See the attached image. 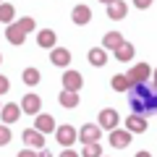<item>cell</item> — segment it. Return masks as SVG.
I'll list each match as a JSON object with an SVG mask.
<instances>
[{
	"instance_id": "ffe728a7",
	"label": "cell",
	"mask_w": 157,
	"mask_h": 157,
	"mask_svg": "<svg viewBox=\"0 0 157 157\" xmlns=\"http://www.w3.org/2000/svg\"><path fill=\"white\" fill-rule=\"evenodd\" d=\"M121 42H123V34L121 32H107L105 37H102V47H105V50H115Z\"/></svg>"
},
{
	"instance_id": "5bb4252c",
	"label": "cell",
	"mask_w": 157,
	"mask_h": 157,
	"mask_svg": "<svg viewBox=\"0 0 157 157\" xmlns=\"http://www.w3.org/2000/svg\"><path fill=\"white\" fill-rule=\"evenodd\" d=\"M126 13H128V6H126L123 0H113V3H107V18L121 21V18H126Z\"/></svg>"
},
{
	"instance_id": "cb8c5ba5",
	"label": "cell",
	"mask_w": 157,
	"mask_h": 157,
	"mask_svg": "<svg viewBox=\"0 0 157 157\" xmlns=\"http://www.w3.org/2000/svg\"><path fill=\"white\" fill-rule=\"evenodd\" d=\"M21 78H24V84L34 86V84H39V78H42V73H39L37 68H26V71L21 73Z\"/></svg>"
},
{
	"instance_id": "44dd1931",
	"label": "cell",
	"mask_w": 157,
	"mask_h": 157,
	"mask_svg": "<svg viewBox=\"0 0 157 157\" xmlns=\"http://www.w3.org/2000/svg\"><path fill=\"white\" fill-rule=\"evenodd\" d=\"M58 102H60L63 107H78V92H68V89H63L60 97H58Z\"/></svg>"
},
{
	"instance_id": "4fadbf2b",
	"label": "cell",
	"mask_w": 157,
	"mask_h": 157,
	"mask_svg": "<svg viewBox=\"0 0 157 157\" xmlns=\"http://www.w3.org/2000/svg\"><path fill=\"white\" fill-rule=\"evenodd\" d=\"M34 128H37L39 134H50V131L55 128V118L47 115V113H37V118H34Z\"/></svg>"
},
{
	"instance_id": "5b68a950",
	"label": "cell",
	"mask_w": 157,
	"mask_h": 157,
	"mask_svg": "<svg viewBox=\"0 0 157 157\" xmlns=\"http://www.w3.org/2000/svg\"><path fill=\"white\" fill-rule=\"evenodd\" d=\"M100 136H102V128L94 123H86L84 128L78 131V141L81 144H94V141H100Z\"/></svg>"
},
{
	"instance_id": "484cf974",
	"label": "cell",
	"mask_w": 157,
	"mask_h": 157,
	"mask_svg": "<svg viewBox=\"0 0 157 157\" xmlns=\"http://www.w3.org/2000/svg\"><path fill=\"white\" fill-rule=\"evenodd\" d=\"M16 24H18V26H21V29H24L26 34H29V32H34V26H37V21H34L32 16H24V18H18Z\"/></svg>"
},
{
	"instance_id": "d6986e66",
	"label": "cell",
	"mask_w": 157,
	"mask_h": 157,
	"mask_svg": "<svg viewBox=\"0 0 157 157\" xmlns=\"http://www.w3.org/2000/svg\"><path fill=\"white\" fill-rule=\"evenodd\" d=\"M89 63L94 68H102L107 63V50H105V47H92V50H89Z\"/></svg>"
},
{
	"instance_id": "277c9868",
	"label": "cell",
	"mask_w": 157,
	"mask_h": 157,
	"mask_svg": "<svg viewBox=\"0 0 157 157\" xmlns=\"http://www.w3.org/2000/svg\"><path fill=\"white\" fill-rule=\"evenodd\" d=\"M126 76H128V81H131V84H144L147 78L152 76V68L147 66V63H136V66L131 68V71L126 73Z\"/></svg>"
},
{
	"instance_id": "2e32d148",
	"label": "cell",
	"mask_w": 157,
	"mask_h": 157,
	"mask_svg": "<svg viewBox=\"0 0 157 157\" xmlns=\"http://www.w3.org/2000/svg\"><path fill=\"white\" fill-rule=\"evenodd\" d=\"M6 39L11 42V45H24V39H26V32H24V29L18 26L16 21H13V24H8V29H6Z\"/></svg>"
},
{
	"instance_id": "8d00e7d4",
	"label": "cell",
	"mask_w": 157,
	"mask_h": 157,
	"mask_svg": "<svg viewBox=\"0 0 157 157\" xmlns=\"http://www.w3.org/2000/svg\"><path fill=\"white\" fill-rule=\"evenodd\" d=\"M0 107H3V102H0Z\"/></svg>"
},
{
	"instance_id": "3957f363",
	"label": "cell",
	"mask_w": 157,
	"mask_h": 157,
	"mask_svg": "<svg viewBox=\"0 0 157 157\" xmlns=\"http://www.w3.org/2000/svg\"><path fill=\"white\" fill-rule=\"evenodd\" d=\"M55 139L60 147H73V141L78 139V134L73 131V126H55Z\"/></svg>"
},
{
	"instance_id": "ba28073f",
	"label": "cell",
	"mask_w": 157,
	"mask_h": 157,
	"mask_svg": "<svg viewBox=\"0 0 157 157\" xmlns=\"http://www.w3.org/2000/svg\"><path fill=\"white\" fill-rule=\"evenodd\" d=\"M71 21L76 24V26H86V24L92 21V8H89V6H73Z\"/></svg>"
},
{
	"instance_id": "d590c367",
	"label": "cell",
	"mask_w": 157,
	"mask_h": 157,
	"mask_svg": "<svg viewBox=\"0 0 157 157\" xmlns=\"http://www.w3.org/2000/svg\"><path fill=\"white\" fill-rule=\"evenodd\" d=\"M0 63H3V55H0Z\"/></svg>"
},
{
	"instance_id": "7402d4cb",
	"label": "cell",
	"mask_w": 157,
	"mask_h": 157,
	"mask_svg": "<svg viewBox=\"0 0 157 157\" xmlns=\"http://www.w3.org/2000/svg\"><path fill=\"white\" fill-rule=\"evenodd\" d=\"M110 86H113L115 92H128V89H131V81H128L126 73H118V76L110 78Z\"/></svg>"
},
{
	"instance_id": "7c38bea8",
	"label": "cell",
	"mask_w": 157,
	"mask_h": 157,
	"mask_svg": "<svg viewBox=\"0 0 157 157\" xmlns=\"http://www.w3.org/2000/svg\"><path fill=\"white\" fill-rule=\"evenodd\" d=\"M0 118H3V123L6 126H11V123H16L18 118H21V105H3L0 107Z\"/></svg>"
},
{
	"instance_id": "836d02e7",
	"label": "cell",
	"mask_w": 157,
	"mask_h": 157,
	"mask_svg": "<svg viewBox=\"0 0 157 157\" xmlns=\"http://www.w3.org/2000/svg\"><path fill=\"white\" fill-rule=\"evenodd\" d=\"M152 76H155V89H157V71H152Z\"/></svg>"
},
{
	"instance_id": "8fae6325",
	"label": "cell",
	"mask_w": 157,
	"mask_h": 157,
	"mask_svg": "<svg viewBox=\"0 0 157 157\" xmlns=\"http://www.w3.org/2000/svg\"><path fill=\"white\" fill-rule=\"evenodd\" d=\"M42 110V97L39 94H26L21 100V113H29V115H37Z\"/></svg>"
},
{
	"instance_id": "7a4b0ae2",
	"label": "cell",
	"mask_w": 157,
	"mask_h": 157,
	"mask_svg": "<svg viewBox=\"0 0 157 157\" xmlns=\"http://www.w3.org/2000/svg\"><path fill=\"white\" fill-rule=\"evenodd\" d=\"M118 123H121V115H118V110H113V107L102 110L100 118H97V126H100L102 131H113V128H118Z\"/></svg>"
},
{
	"instance_id": "4dcf8cb0",
	"label": "cell",
	"mask_w": 157,
	"mask_h": 157,
	"mask_svg": "<svg viewBox=\"0 0 157 157\" xmlns=\"http://www.w3.org/2000/svg\"><path fill=\"white\" fill-rule=\"evenodd\" d=\"M60 157H81V155H76V152L68 147V149H63V152H60Z\"/></svg>"
},
{
	"instance_id": "83f0119b",
	"label": "cell",
	"mask_w": 157,
	"mask_h": 157,
	"mask_svg": "<svg viewBox=\"0 0 157 157\" xmlns=\"http://www.w3.org/2000/svg\"><path fill=\"white\" fill-rule=\"evenodd\" d=\"M8 89H11V81H8V78L3 76V73H0V94H6Z\"/></svg>"
},
{
	"instance_id": "9a60e30c",
	"label": "cell",
	"mask_w": 157,
	"mask_h": 157,
	"mask_svg": "<svg viewBox=\"0 0 157 157\" xmlns=\"http://www.w3.org/2000/svg\"><path fill=\"white\" fill-rule=\"evenodd\" d=\"M126 131H131V134H144V131H147V121H144V115H136V113H131V115L126 118Z\"/></svg>"
},
{
	"instance_id": "f546056e",
	"label": "cell",
	"mask_w": 157,
	"mask_h": 157,
	"mask_svg": "<svg viewBox=\"0 0 157 157\" xmlns=\"http://www.w3.org/2000/svg\"><path fill=\"white\" fill-rule=\"evenodd\" d=\"M18 157H39V155L34 149H21V152H18Z\"/></svg>"
},
{
	"instance_id": "e0dca14e",
	"label": "cell",
	"mask_w": 157,
	"mask_h": 157,
	"mask_svg": "<svg viewBox=\"0 0 157 157\" xmlns=\"http://www.w3.org/2000/svg\"><path fill=\"white\" fill-rule=\"evenodd\" d=\"M58 42V34L52 32V29H42V32L37 34V45L39 47H45V50H52Z\"/></svg>"
},
{
	"instance_id": "8992f818",
	"label": "cell",
	"mask_w": 157,
	"mask_h": 157,
	"mask_svg": "<svg viewBox=\"0 0 157 157\" xmlns=\"http://www.w3.org/2000/svg\"><path fill=\"white\" fill-rule=\"evenodd\" d=\"M128 144H131V131H126V128H113L110 131V147L126 149Z\"/></svg>"
},
{
	"instance_id": "9c48e42d",
	"label": "cell",
	"mask_w": 157,
	"mask_h": 157,
	"mask_svg": "<svg viewBox=\"0 0 157 157\" xmlns=\"http://www.w3.org/2000/svg\"><path fill=\"white\" fill-rule=\"evenodd\" d=\"M24 144L29 149H42L45 147V134H39L37 128H26L24 131Z\"/></svg>"
},
{
	"instance_id": "74e56055",
	"label": "cell",
	"mask_w": 157,
	"mask_h": 157,
	"mask_svg": "<svg viewBox=\"0 0 157 157\" xmlns=\"http://www.w3.org/2000/svg\"><path fill=\"white\" fill-rule=\"evenodd\" d=\"M0 3H3V0H0Z\"/></svg>"
},
{
	"instance_id": "4316f807",
	"label": "cell",
	"mask_w": 157,
	"mask_h": 157,
	"mask_svg": "<svg viewBox=\"0 0 157 157\" xmlns=\"http://www.w3.org/2000/svg\"><path fill=\"white\" fill-rule=\"evenodd\" d=\"M11 139H13V134H11V126H0V147H6V144H11Z\"/></svg>"
},
{
	"instance_id": "d4e9b609",
	"label": "cell",
	"mask_w": 157,
	"mask_h": 157,
	"mask_svg": "<svg viewBox=\"0 0 157 157\" xmlns=\"http://www.w3.org/2000/svg\"><path fill=\"white\" fill-rule=\"evenodd\" d=\"M81 157H102V147H100V141H94V144H84Z\"/></svg>"
},
{
	"instance_id": "f1b7e54d",
	"label": "cell",
	"mask_w": 157,
	"mask_h": 157,
	"mask_svg": "<svg viewBox=\"0 0 157 157\" xmlns=\"http://www.w3.org/2000/svg\"><path fill=\"white\" fill-rule=\"evenodd\" d=\"M134 6L144 11V8H149V6H152V0H134Z\"/></svg>"
},
{
	"instance_id": "52a82bcc",
	"label": "cell",
	"mask_w": 157,
	"mask_h": 157,
	"mask_svg": "<svg viewBox=\"0 0 157 157\" xmlns=\"http://www.w3.org/2000/svg\"><path fill=\"white\" fill-rule=\"evenodd\" d=\"M84 86V76L78 71H66L63 73V89H68V92H78Z\"/></svg>"
},
{
	"instance_id": "d6a6232c",
	"label": "cell",
	"mask_w": 157,
	"mask_h": 157,
	"mask_svg": "<svg viewBox=\"0 0 157 157\" xmlns=\"http://www.w3.org/2000/svg\"><path fill=\"white\" fill-rule=\"evenodd\" d=\"M136 157H152L149 152H136Z\"/></svg>"
},
{
	"instance_id": "ac0fdd59",
	"label": "cell",
	"mask_w": 157,
	"mask_h": 157,
	"mask_svg": "<svg viewBox=\"0 0 157 157\" xmlns=\"http://www.w3.org/2000/svg\"><path fill=\"white\" fill-rule=\"evenodd\" d=\"M113 52H115V60H121V63H128L131 58H134V45L123 39V42H121V45H118Z\"/></svg>"
},
{
	"instance_id": "603a6c76",
	"label": "cell",
	"mask_w": 157,
	"mask_h": 157,
	"mask_svg": "<svg viewBox=\"0 0 157 157\" xmlns=\"http://www.w3.org/2000/svg\"><path fill=\"white\" fill-rule=\"evenodd\" d=\"M13 18H16V8H13L11 3H0V21L13 24Z\"/></svg>"
},
{
	"instance_id": "e575fe53",
	"label": "cell",
	"mask_w": 157,
	"mask_h": 157,
	"mask_svg": "<svg viewBox=\"0 0 157 157\" xmlns=\"http://www.w3.org/2000/svg\"><path fill=\"white\" fill-rule=\"evenodd\" d=\"M100 3H105V6H107V3H113V0H100Z\"/></svg>"
},
{
	"instance_id": "1f68e13d",
	"label": "cell",
	"mask_w": 157,
	"mask_h": 157,
	"mask_svg": "<svg viewBox=\"0 0 157 157\" xmlns=\"http://www.w3.org/2000/svg\"><path fill=\"white\" fill-rule=\"evenodd\" d=\"M39 157H52V152L50 149H42V152H39Z\"/></svg>"
},
{
	"instance_id": "6da1fadb",
	"label": "cell",
	"mask_w": 157,
	"mask_h": 157,
	"mask_svg": "<svg viewBox=\"0 0 157 157\" xmlns=\"http://www.w3.org/2000/svg\"><path fill=\"white\" fill-rule=\"evenodd\" d=\"M131 110L136 113V115H144V113H157V89L155 86H149L144 81V84H131Z\"/></svg>"
},
{
	"instance_id": "30bf717a",
	"label": "cell",
	"mask_w": 157,
	"mask_h": 157,
	"mask_svg": "<svg viewBox=\"0 0 157 157\" xmlns=\"http://www.w3.org/2000/svg\"><path fill=\"white\" fill-rule=\"evenodd\" d=\"M50 63L58 66V68H66L71 63V50H66V47H52L50 50Z\"/></svg>"
}]
</instances>
